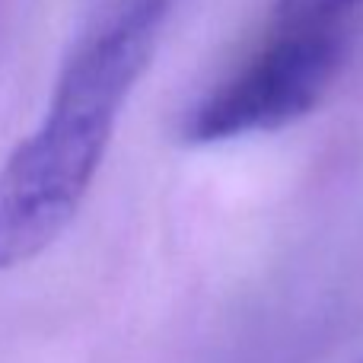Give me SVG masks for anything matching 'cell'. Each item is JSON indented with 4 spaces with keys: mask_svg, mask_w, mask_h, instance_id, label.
I'll return each instance as SVG.
<instances>
[{
    "mask_svg": "<svg viewBox=\"0 0 363 363\" xmlns=\"http://www.w3.org/2000/svg\"><path fill=\"white\" fill-rule=\"evenodd\" d=\"M176 0H106L74 45L42 125L0 169V271L42 255L77 217Z\"/></svg>",
    "mask_w": 363,
    "mask_h": 363,
    "instance_id": "6da1fadb",
    "label": "cell"
},
{
    "mask_svg": "<svg viewBox=\"0 0 363 363\" xmlns=\"http://www.w3.org/2000/svg\"><path fill=\"white\" fill-rule=\"evenodd\" d=\"M351 19L274 23L262 45L204 89L179 121V140L211 147L306 118L341 77Z\"/></svg>",
    "mask_w": 363,
    "mask_h": 363,
    "instance_id": "7a4b0ae2",
    "label": "cell"
},
{
    "mask_svg": "<svg viewBox=\"0 0 363 363\" xmlns=\"http://www.w3.org/2000/svg\"><path fill=\"white\" fill-rule=\"evenodd\" d=\"M357 6L360 0H274V23H338Z\"/></svg>",
    "mask_w": 363,
    "mask_h": 363,
    "instance_id": "3957f363",
    "label": "cell"
},
{
    "mask_svg": "<svg viewBox=\"0 0 363 363\" xmlns=\"http://www.w3.org/2000/svg\"><path fill=\"white\" fill-rule=\"evenodd\" d=\"M360 363H363V360H360Z\"/></svg>",
    "mask_w": 363,
    "mask_h": 363,
    "instance_id": "277c9868",
    "label": "cell"
}]
</instances>
